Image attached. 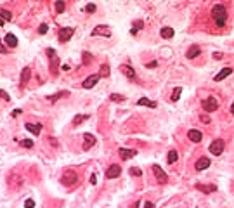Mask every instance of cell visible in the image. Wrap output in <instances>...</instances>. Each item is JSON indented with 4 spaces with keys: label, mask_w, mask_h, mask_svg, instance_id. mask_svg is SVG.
Returning <instances> with one entry per match:
<instances>
[{
    "label": "cell",
    "mask_w": 234,
    "mask_h": 208,
    "mask_svg": "<svg viewBox=\"0 0 234 208\" xmlns=\"http://www.w3.org/2000/svg\"><path fill=\"white\" fill-rule=\"evenodd\" d=\"M212 18H213V21H215L217 26H224V24H226V21H227V11H226V7H224L222 4L213 5Z\"/></svg>",
    "instance_id": "1"
},
{
    "label": "cell",
    "mask_w": 234,
    "mask_h": 208,
    "mask_svg": "<svg viewBox=\"0 0 234 208\" xmlns=\"http://www.w3.org/2000/svg\"><path fill=\"white\" fill-rule=\"evenodd\" d=\"M76 180H78V177H76V174H75L73 170H66L63 174V177H61V182H63L64 186H75L76 184Z\"/></svg>",
    "instance_id": "2"
},
{
    "label": "cell",
    "mask_w": 234,
    "mask_h": 208,
    "mask_svg": "<svg viewBox=\"0 0 234 208\" xmlns=\"http://www.w3.org/2000/svg\"><path fill=\"white\" fill-rule=\"evenodd\" d=\"M153 172H154V177H156V180H158V184H167V180H168V177H167V174L163 172V168L160 167V165H153Z\"/></svg>",
    "instance_id": "3"
},
{
    "label": "cell",
    "mask_w": 234,
    "mask_h": 208,
    "mask_svg": "<svg viewBox=\"0 0 234 208\" xmlns=\"http://www.w3.org/2000/svg\"><path fill=\"white\" fill-rule=\"evenodd\" d=\"M92 35L94 37H111V28H109L108 24H99V26H96L92 30Z\"/></svg>",
    "instance_id": "4"
},
{
    "label": "cell",
    "mask_w": 234,
    "mask_h": 208,
    "mask_svg": "<svg viewBox=\"0 0 234 208\" xmlns=\"http://www.w3.org/2000/svg\"><path fill=\"white\" fill-rule=\"evenodd\" d=\"M201 106H203L205 111L212 113V111H217L219 109V104H217V101L213 99V97H208V99H205L203 102H201Z\"/></svg>",
    "instance_id": "5"
},
{
    "label": "cell",
    "mask_w": 234,
    "mask_h": 208,
    "mask_svg": "<svg viewBox=\"0 0 234 208\" xmlns=\"http://www.w3.org/2000/svg\"><path fill=\"white\" fill-rule=\"evenodd\" d=\"M224 141L222 139H215V141L212 142V146H210V153L212 154H215V156H219V154H222V151H224Z\"/></svg>",
    "instance_id": "6"
},
{
    "label": "cell",
    "mask_w": 234,
    "mask_h": 208,
    "mask_svg": "<svg viewBox=\"0 0 234 208\" xmlns=\"http://www.w3.org/2000/svg\"><path fill=\"white\" fill-rule=\"evenodd\" d=\"M73 33H75V28H61L59 30V42L61 44H64V42H68L71 37H73Z\"/></svg>",
    "instance_id": "7"
},
{
    "label": "cell",
    "mask_w": 234,
    "mask_h": 208,
    "mask_svg": "<svg viewBox=\"0 0 234 208\" xmlns=\"http://www.w3.org/2000/svg\"><path fill=\"white\" fill-rule=\"evenodd\" d=\"M120 174H122V167L120 165H111L106 170V177L108 179H116V177H120Z\"/></svg>",
    "instance_id": "8"
},
{
    "label": "cell",
    "mask_w": 234,
    "mask_h": 208,
    "mask_svg": "<svg viewBox=\"0 0 234 208\" xmlns=\"http://www.w3.org/2000/svg\"><path fill=\"white\" fill-rule=\"evenodd\" d=\"M187 137H189L191 142H201V139H203V134H201L198 128H191L189 132H187Z\"/></svg>",
    "instance_id": "9"
},
{
    "label": "cell",
    "mask_w": 234,
    "mask_h": 208,
    "mask_svg": "<svg viewBox=\"0 0 234 208\" xmlns=\"http://www.w3.org/2000/svg\"><path fill=\"white\" fill-rule=\"evenodd\" d=\"M92 146H96V137L92 134H83V149L89 151Z\"/></svg>",
    "instance_id": "10"
},
{
    "label": "cell",
    "mask_w": 234,
    "mask_h": 208,
    "mask_svg": "<svg viewBox=\"0 0 234 208\" xmlns=\"http://www.w3.org/2000/svg\"><path fill=\"white\" fill-rule=\"evenodd\" d=\"M210 163H212V161L208 160L206 156H201L200 160L196 161V165H194V168H196L198 172H201V170H205V168H208V167H210Z\"/></svg>",
    "instance_id": "11"
},
{
    "label": "cell",
    "mask_w": 234,
    "mask_h": 208,
    "mask_svg": "<svg viewBox=\"0 0 234 208\" xmlns=\"http://www.w3.org/2000/svg\"><path fill=\"white\" fill-rule=\"evenodd\" d=\"M118 154H120V158H122V160H130V158H134V156L137 154V151H135V149H125V148H122L118 151Z\"/></svg>",
    "instance_id": "12"
},
{
    "label": "cell",
    "mask_w": 234,
    "mask_h": 208,
    "mask_svg": "<svg viewBox=\"0 0 234 208\" xmlns=\"http://www.w3.org/2000/svg\"><path fill=\"white\" fill-rule=\"evenodd\" d=\"M97 80H99V75H90V76H87L85 80H83V89H92L97 83Z\"/></svg>",
    "instance_id": "13"
},
{
    "label": "cell",
    "mask_w": 234,
    "mask_h": 208,
    "mask_svg": "<svg viewBox=\"0 0 234 208\" xmlns=\"http://www.w3.org/2000/svg\"><path fill=\"white\" fill-rule=\"evenodd\" d=\"M24 128L28 130V132H31L33 135H38L42 132V123H26Z\"/></svg>",
    "instance_id": "14"
},
{
    "label": "cell",
    "mask_w": 234,
    "mask_h": 208,
    "mask_svg": "<svg viewBox=\"0 0 234 208\" xmlns=\"http://www.w3.org/2000/svg\"><path fill=\"white\" fill-rule=\"evenodd\" d=\"M68 96H70V90H61V92H57V94L47 96V101H49V102H56V101L61 99V97H68Z\"/></svg>",
    "instance_id": "15"
},
{
    "label": "cell",
    "mask_w": 234,
    "mask_h": 208,
    "mask_svg": "<svg viewBox=\"0 0 234 208\" xmlns=\"http://www.w3.org/2000/svg\"><path fill=\"white\" fill-rule=\"evenodd\" d=\"M120 71H122V73L125 75L127 78H130V80H134V78H135V71H134V68L127 66V64H122V66H120Z\"/></svg>",
    "instance_id": "16"
},
{
    "label": "cell",
    "mask_w": 234,
    "mask_h": 208,
    "mask_svg": "<svg viewBox=\"0 0 234 208\" xmlns=\"http://www.w3.org/2000/svg\"><path fill=\"white\" fill-rule=\"evenodd\" d=\"M231 73H232V70H231V68H224L222 71H219V73H217L215 76H213V80H215V82H222L224 78H226V76H229Z\"/></svg>",
    "instance_id": "17"
},
{
    "label": "cell",
    "mask_w": 234,
    "mask_h": 208,
    "mask_svg": "<svg viewBox=\"0 0 234 208\" xmlns=\"http://www.w3.org/2000/svg\"><path fill=\"white\" fill-rule=\"evenodd\" d=\"M200 54H201V49L198 47V45H193V47L186 52V57L187 59H194V57H198Z\"/></svg>",
    "instance_id": "18"
},
{
    "label": "cell",
    "mask_w": 234,
    "mask_h": 208,
    "mask_svg": "<svg viewBox=\"0 0 234 208\" xmlns=\"http://www.w3.org/2000/svg\"><path fill=\"white\" fill-rule=\"evenodd\" d=\"M31 78V70L28 66L26 68H23V71H21V85H26V82Z\"/></svg>",
    "instance_id": "19"
},
{
    "label": "cell",
    "mask_w": 234,
    "mask_h": 208,
    "mask_svg": "<svg viewBox=\"0 0 234 208\" xmlns=\"http://www.w3.org/2000/svg\"><path fill=\"white\" fill-rule=\"evenodd\" d=\"M137 104H139V106H146V108H153V109L156 108L154 101H149V99H146V97H141V99L137 101Z\"/></svg>",
    "instance_id": "20"
},
{
    "label": "cell",
    "mask_w": 234,
    "mask_h": 208,
    "mask_svg": "<svg viewBox=\"0 0 234 208\" xmlns=\"http://www.w3.org/2000/svg\"><path fill=\"white\" fill-rule=\"evenodd\" d=\"M5 44H7L9 47L14 49L16 45H18V38H16V35H12V33H7V35H5Z\"/></svg>",
    "instance_id": "21"
},
{
    "label": "cell",
    "mask_w": 234,
    "mask_h": 208,
    "mask_svg": "<svg viewBox=\"0 0 234 208\" xmlns=\"http://www.w3.org/2000/svg\"><path fill=\"white\" fill-rule=\"evenodd\" d=\"M196 189L201 193H215L217 186H203V184H196Z\"/></svg>",
    "instance_id": "22"
},
{
    "label": "cell",
    "mask_w": 234,
    "mask_h": 208,
    "mask_svg": "<svg viewBox=\"0 0 234 208\" xmlns=\"http://www.w3.org/2000/svg\"><path fill=\"white\" fill-rule=\"evenodd\" d=\"M160 35H161L163 38H172V37H174V30H172L170 26H165V28H161Z\"/></svg>",
    "instance_id": "23"
},
{
    "label": "cell",
    "mask_w": 234,
    "mask_h": 208,
    "mask_svg": "<svg viewBox=\"0 0 234 208\" xmlns=\"http://www.w3.org/2000/svg\"><path fill=\"white\" fill-rule=\"evenodd\" d=\"M99 78H106V76H109V66L108 64H101V68H99Z\"/></svg>",
    "instance_id": "24"
},
{
    "label": "cell",
    "mask_w": 234,
    "mask_h": 208,
    "mask_svg": "<svg viewBox=\"0 0 234 208\" xmlns=\"http://www.w3.org/2000/svg\"><path fill=\"white\" fill-rule=\"evenodd\" d=\"M0 19H2V21H11L12 14L9 11H5V9H0Z\"/></svg>",
    "instance_id": "25"
},
{
    "label": "cell",
    "mask_w": 234,
    "mask_h": 208,
    "mask_svg": "<svg viewBox=\"0 0 234 208\" xmlns=\"http://www.w3.org/2000/svg\"><path fill=\"white\" fill-rule=\"evenodd\" d=\"M177 158H179V154H177V151H175V149H172L170 153H168V158H167V161L168 163H175V161H177Z\"/></svg>",
    "instance_id": "26"
},
{
    "label": "cell",
    "mask_w": 234,
    "mask_h": 208,
    "mask_svg": "<svg viewBox=\"0 0 234 208\" xmlns=\"http://www.w3.org/2000/svg\"><path fill=\"white\" fill-rule=\"evenodd\" d=\"M142 26H144L142 21H134V28L130 30V35H137V30H141Z\"/></svg>",
    "instance_id": "27"
},
{
    "label": "cell",
    "mask_w": 234,
    "mask_h": 208,
    "mask_svg": "<svg viewBox=\"0 0 234 208\" xmlns=\"http://www.w3.org/2000/svg\"><path fill=\"white\" fill-rule=\"evenodd\" d=\"M54 7H56V12H64V9H66V4H64L63 0H57L56 4H54Z\"/></svg>",
    "instance_id": "28"
},
{
    "label": "cell",
    "mask_w": 234,
    "mask_h": 208,
    "mask_svg": "<svg viewBox=\"0 0 234 208\" xmlns=\"http://www.w3.org/2000/svg\"><path fill=\"white\" fill-rule=\"evenodd\" d=\"M87 118H89L87 115H76V116L73 118V125H80V123H82V122H85Z\"/></svg>",
    "instance_id": "29"
},
{
    "label": "cell",
    "mask_w": 234,
    "mask_h": 208,
    "mask_svg": "<svg viewBox=\"0 0 234 208\" xmlns=\"http://www.w3.org/2000/svg\"><path fill=\"white\" fill-rule=\"evenodd\" d=\"M180 94H182V89H180V87L174 89V92H172V101H174V102H175V101H179V99H180Z\"/></svg>",
    "instance_id": "30"
},
{
    "label": "cell",
    "mask_w": 234,
    "mask_h": 208,
    "mask_svg": "<svg viewBox=\"0 0 234 208\" xmlns=\"http://www.w3.org/2000/svg\"><path fill=\"white\" fill-rule=\"evenodd\" d=\"M128 172H130V175H134V177H141V175H142V170H141V168H137V167H132Z\"/></svg>",
    "instance_id": "31"
},
{
    "label": "cell",
    "mask_w": 234,
    "mask_h": 208,
    "mask_svg": "<svg viewBox=\"0 0 234 208\" xmlns=\"http://www.w3.org/2000/svg\"><path fill=\"white\" fill-rule=\"evenodd\" d=\"M111 101H115V102H123V101H125V96H120V94H111Z\"/></svg>",
    "instance_id": "32"
},
{
    "label": "cell",
    "mask_w": 234,
    "mask_h": 208,
    "mask_svg": "<svg viewBox=\"0 0 234 208\" xmlns=\"http://www.w3.org/2000/svg\"><path fill=\"white\" fill-rule=\"evenodd\" d=\"M21 146L26 149H31L33 148V141H30V139H24V141H21Z\"/></svg>",
    "instance_id": "33"
},
{
    "label": "cell",
    "mask_w": 234,
    "mask_h": 208,
    "mask_svg": "<svg viewBox=\"0 0 234 208\" xmlns=\"http://www.w3.org/2000/svg\"><path fill=\"white\" fill-rule=\"evenodd\" d=\"M47 30H49V26L45 24V23H42V24L38 26V33H40V35H45V33H47Z\"/></svg>",
    "instance_id": "34"
},
{
    "label": "cell",
    "mask_w": 234,
    "mask_h": 208,
    "mask_svg": "<svg viewBox=\"0 0 234 208\" xmlns=\"http://www.w3.org/2000/svg\"><path fill=\"white\" fill-rule=\"evenodd\" d=\"M85 11L87 12H94V11H96V4H92V2H90V4H87L85 5Z\"/></svg>",
    "instance_id": "35"
},
{
    "label": "cell",
    "mask_w": 234,
    "mask_h": 208,
    "mask_svg": "<svg viewBox=\"0 0 234 208\" xmlns=\"http://www.w3.org/2000/svg\"><path fill=\"white\" fill-rule=\"evenodd\" d=\"M24 208H35V201L33 200H26L24 201Z\"/></svg>",
    "instance_id": "36"
},
{
    "label": "cell",
    "mask_w": 234,
    "mask_h": 208,
    "mask_svg": "<svg viewBox=\"0 0 234 208\" xmlns=\"http://www.w3.org/2000/svg\"><path fill=\"white\" fill-rule=\"evenodd\" d=\"M0 97H2L4 101H11V96H9V94L5 92V90H0Z\"/></svg>",
    "instance_id": "37"
},
{
    "label": "cell",
    "mask_w": 234,
    "mask_h": 208,
    "mask_svg": "<svg viewBox=\"0 0 234 208\" xmlns=\"http://www.w3.org/2000/svg\"><path fill=\"white\" fill-rule=\"evenodd\" d=\"M47 56L50 57V59H54V56H56V52H54V49H50V47L47 49Z\"/></svg>",
    "instance_id": "38"
},
{
    "label": "cell",
    "mask_w": 234,
    "mask_h": 208,
    "mask_svg": "<svg viewBox=\"0 0 234 208\" xmlns=\"http://www.w3.org/2000/svg\"><path fill=\"white\" fill-rule=\"evenodd\" d=\"M200 120H201L203 123H210V118H208L206 115H201V116H200Z\"/></svg>",
    "instance_id": "39"
},
{
    "label": "cell",
    "mask_w": 234,
    "mask_h": 208,
    "mask_svg": "<svg viewBox=\"0 0 234 208\" xmlns=\"http://www.w3.org/2000/svg\"><path fill=\"white\" fill-rule=\"evenodd\" d=\"M144 208H154V203L153 201H144Z\"/></svg>",
    "instance_id": "40"
},
{
    "label": "cell",
    "mask_w": 234,
    "mask_h": 208,
    "mask_svg": "<svg viewBox=\"0 0 234 208\" xmlns=\"http://www.w3.org/2000/svg\"><path fill=\"white\" fill-rule=\"evenodd\" d=\"M97 182V177H96V174H92L90 175V184H96Z\"/></svg>",
    "instance_id": "41"
},
{
    "label": "cell",
    "mask_w": 234,
    "mask_h": 208,
    "mask_svg": "<svg viewBox=\"0 0 234 208\" xmlns=\"http://www.w3.org/2000/svg\"><path fill=\"white\" fill-rule=\"evenodd\" d=\"M213 59H222V54H220V52H215V54H213Z\"/></svg>",
    "instance_id": "42"
},
{
    "label": "cell",
    "mask_w": 234,
    "mask_h": 208,
    "mask_svg": "<svg viewBox=\"0 0 234 208\" xmlns=\"http://www.w3.org/2000/svg\"><path fill=\"white\" fill-rule=\"evenodd\" d=\"M49 142H50V144H52V146H54V148H56V146H57V141H56V139H52V137H50V139H49Z\"/></svg>",
    "instance_id": "43"
},
{
    "label": "cell",
    "mask_w": 234,
    "mask_h": 208,
    "mask_svg": "<svg viewBox=\"0 0 234 208\" xmlns=\"http://www.w3.org/2000/svg\"><path fill=\"white\" fill-rule=\"evenodd\" d=\"M5 52H7V49H5V47H4V45L0 44V54H5Z\"/></svg>",
    "instance_id": "44"
},
{
    "label": "cell",
    "mask_w": 234,
    "mask_h": 208,
    "mask_svg": "<svg viewBox=\"0 0 234 208\" xmlns=\"http://www.w3.org/2000/svg\"><path fill=\"white\" fill-rule=\"evenodd\" d=\"M156 66H158V63H156V61H153V63L148 64V68H156Z\"/></svg>",
    "instance_id": "45"
},
{
    "label": "cell",
    "mask_w": 234,
    "mask_h": 208,
    "mask_svg": "<svg viewBox=\"0 0 234 208\" xmlns=\"http://www.w3.org/2000/svg\"><path fill=\"white\" fill-rule=\"evenodd\" d=\"M18 115H21V109H14L12 111V116H18Z\"/></svg>",
    "instance_id": "46"
},
{
    "label": "cell",
    "mask_w": 234,
    "mask_h": 208,
    "mask_svg": "<svg viewBox=\"0 0 234 208\" xmlns=\"http://www.w3.org/2000/svg\"><path fill=\"white\" fill-rule=\"evenodd\" d=\"M231 113L234 115V102H232V106H231Z\"/></svg>",
    "instance_id": "47"
},
{
    "label": "cell",
    "mask_w": 234,
    "mask_h": 208,
    "mask_svg": "<svg viewBox=\"0 0 234 208\" xmlns=\"http://www.w3.org/2000/svg\"><path fill=\"white\" fill-rule=\"evenodd\" d=\"M5 24V21H2V19H0V26H4Z\"/></svg>",
    "instance_id": "48"
}]
</instances>
